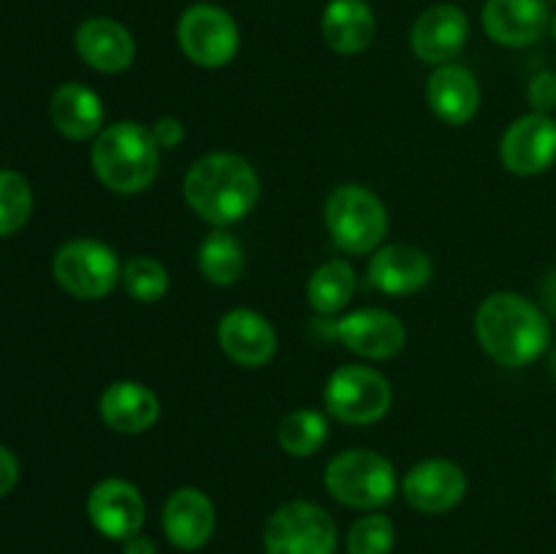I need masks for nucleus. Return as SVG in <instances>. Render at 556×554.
Here are the masks:
<instances>
[{"instance_id": "25", "label": "nucleus", "mask_w": 556, "mask_h": 554, "mask_svg": "<svg viewBox=\"0 0 556 554\" xmlns=\"http://www.w3.org/2000/svg\"><path fill=\"white\" fill-rule=\"evenodd\" d=\"M199 269L212 286H233L244 272V248L226 228H212L199 248Z\"/></svg>"}, {"instance_id": "21", "label": "nucleus", "mask_w": 556, "mask_h": 554, "mask_svg": "<svg viewBox=\"0 0 556 554\" xmlns=\"http://www.w3.org/2000/svg\"><path fill=\"white\" fill-rule=\"evenodd\" d=\"M103 424L119 435L147 432L161 416V400L139 380H114L98 400Z\"/></svg>"}, {"instance_id": "35", "label": "nucleus", "mask_w": 556, "mask_h": 554, "mask_svg": "<svg viewBox=\"0 0 556 554\" xmlns=\"http://www.w3.org/2000/svg\"><path fill=\"white\" fill-rule=\"evenodd\" d=\"M552 373H554V378H556V345H554V351H552Z\"/></svg>"}, {"instance_id": "23", "label": "nucleus", "mask_w": 556, "mask_h": 554, "mask_svg": "<svg viewBox=\"0 0 556 554\" xmlns=\"http://www.w3.org/2000/svg\"><path fill=\"white\" fill-rule=\"evenodd\" d=\"M378 22L367 0H329L320 14V36L337 54H358L372 43Z\"/></svg>"}, {"instance_id": "28", "label": "nucleus", "mask_w": 556, "mask_h": 554, "mask_svg": "<svg viewBox=\"0 0 556 554\" xmlns=\"http://www.w3.org/2000/svg\"><path fill=\"white\" fill-rule=\"evenodd\" d=\"M123 286L136 302L155 304L168 293L172 277L166 266L152 255H134L123 266Z\"/></svg>"}, {"instance_id": "22", "label": "nucleus", "mask_w": 556, "mask_h": 554, "mask_svg": "<svg viewBox=\"0 0 556 554\" xmlns=\"http://www.w3.org/2000/svg\"><path fill=\"white\" fill-rule=\"evenodd\" d=\"M49 117L65 139L87 141L103 130V101L87 85L65 81L52 92Z\"/></svg>"}, {"instance_id": "33", "label": "nucleus", "mask_w": 556, "mask_h": 554, "mask_svg": "<svg viewBox=\"0 0 556 554\" xmlns=\"http://www.w3.org/2000/svg\"><path fill=\"white\" fill-rule=\"evenodd\" d=\"M123 554H157V546L147 536H134L123 541Z\"/></svg>"}, {"instance_id": "11", "label": "nucleus", "mask_w": 556, "mask_h": 554, "mask_svg": "<svg viewBox=\"0 0 556 554\" xmlns=\"http://www.w3.org/2000/svg\"><path fill=\"white\" fill-rule=\"evenodd\" d=\"M90 525L112 541H128L144 527L147 505L139 489L125 478H103L87 494Z\"/></svg>"}, {"instance_id": "10", "label": "nucleus", "mask_w": 556, "mask_h": 554, "mask_svg": "<svg viewBox=\"0 0 556 554\" xmlns=\"http://www.w3.org/2000/svg\"><path fill=\"white\" fill-rule=\"evenodd\" d=\"M500 161L516 177H538L556 163V119L530 112L514 119L500 141Z\"/></svg>"}, {"instance_id": "7", "label": "nucleus", "mask_w": 556, "mask_h": 554, "mask_svg": "<svg viewBox=\"0 0 556 554\" xmlns=\"http://www.w3.org/2000/svg\"><path fill=\"white\" fill-rule=\"evenodd\" d=\"M52 275L74 299H103L123 280V266L106 242L79 237L60 244L52 259Z\"/></svg>"}, {"instance_id": "31", "label": "nucleus", "mask_w": 556, "mask_h": 554, "mask_svg": "<svg viewBox=\"0 0 556 554\" xmlns=\"http://www.w3.org/2000/svg\"><path fill=\"white\" fill-rule=\"evenodd\" d=\"M150 130H152V139H155V144L161 147V150H177V147L185 141L182 119L172 117V114L157 117L155 123L150 125Z\"/></svg>"}, {"instance_id": "17", "label": "nucleus", "mask_w": 556, "mask_h": 554, "mask_svg": "<svg viewBox=\"0 0 556 554\" xmlns=\"http://www.w3.org/2000/svg\"><path fill=\"white\" fill-rule=\"evenodd\" d=\"M161 521L172 546H177L179 552H195V549L206 546L210 538L215 536V503L201 489L182 487L168 494Z\"/></svg>"}, {"instance_id": "27", "label": "nucleus", "mask_w": 556, "mask_h": 554, "mask_svg": "<svg viewBox=\"0 0 556 554\" xmlns=\"http://www.w3.org/2000/svg\"><path fill=\"white\" fill-rule=\"evenodd\" d=\"M33 215V188L14 168H0V237L22 231Z\"/></svg>"}, {"instance_id": "19", "label": "nucleus", "mask_w": 556, "mask_h": 554, "mask_svg": "<svg viewBox=\"0 0 556 554\" xmlns=\"http://www.w3.org/2000/svg\"><path fill=\"white\" fill-rule=\"evenodd\" d=\"M432 259L413 244H380L367 266V282L389 297L418 293L432 280Z\"/></svg>"}, {"instance_id": "4", "label": "nucleus", "mask_w": 556, "mask_h": 554, "mask_svg": "<svg viewBox=\"0 0 556 554\" xmlns=\"http://www.w3.org/2000/svg\"><path fill=\"white\" fill-rule=\"evenodd\" d=\"M324 221L342 253H375L389 234L386 204L369 188L356 182L337 185L324 204Z\"/></svg>"}, {"instance_id": "20", "label": "nucleus", "mask_w": 556, "mask_h": 554, "mask_svg": "<svg viewBox=\"0 0 556 554\" xmlns=\"http://www.w3.org/2000/svg\"><path fill=\"white\" fill-rule=\"evenodd\" d=\"M427 103L445 125H467L481 106V87L465 65H434L427 79Z\"/></svg>"}, {"instance_id": "24", "label": "nucleus", "mask_w": 556, "mask_h": 554, "mask_svg": "<svg viewBox=\"0 0 556 554\" xmlns=\"http://www.w3.org/2000/svg\"><path fill=\"white\" fill-rule=\"evenodd\" d=\"M356 291V272L345 259L324 261L307 280V302L318 315H334L348 307Z\"/></svg>"}, {"instance_id": "8", "label": "nucleus", "mask_w": 556, "mask_h": 554, "mask_svg": "<svg viewBox=\"0 0 556 554\" xmlns=\"http://www.w3.org/2000/svg\"><path fill=\"white\" fill-rule=\"evenodd\" d=\"M177 43L199 68H223L239 54V25L223 5L193 3L177 22Z\"/></svg>"}, {"instance_id": "5", "label": "nucleus", "mask_w": 556, "mask_h": 554, "mask_svg": "<svg viewBox=\"0 0 556 554\" xmlns=\"http://www.w3.org/2000/svg\"><path fill=\"white\" fill-rule=\"evenodd\" d=\"M324 483L331 498L348 508H383L396 494V470L378 451L348 449L331 456Z\"/></svg>"}, {"instance_id": "29", "label": "nucleus", "mask_w": 556, "mask_h": 554, "mask_svg": "<svg viewBox=\"0 0 556 554\" xmlns=\"http://www.w3.org/2000/svg\"><path fill=\"white\" fill-rule=\"evenodd\" d=\"M396 543L394 521L386 514H367L348 530V554H391Z\"/></svg>"}, {"instance_id": "34", "label": "nucleus", "mask_w": 556, "mask_h": 554, "mask_svg": "<svg viewBox=\"0 0 556 554\" xmlns=\"http://www.w3.org/2000/svg\"><path fill=\"white\" fill-rule=\"evenodd\" d=\"M541 297H543V304H546L548 313H552L556 318V269L548 272L546 280H543Z\"/></svg>"}, {"instance_id": "14", "label": "nucleus", "mask_w": 556, "mask_h": 554, "mask_svg": "<svg viewBox=\"0 0 556 554\" xmlns=\"http://www.w3.org/2000/svg\"><path fill=\"white\" fill-rule=\"evenodd\" d=\"M470 20L454 3L429 5L410 27V49L421 63L445 65L465 49Z\"/></svg>"}, {"instance_id": "9", "label": "nucleus", "mask_w": 556, "mask_h": 554, "mask_svg": "<svg viewBox=\"0 0 556 554\" xmlns=\"http://www.w3.org/2000/svg\"><path fill=\"white\" fill-rule=\"evenodd\" d=\"M266 554H337V525L309 500H291L266 519Z\"/></svg>"}, {"instance_id": "3", "label": "nucleus", "mask_w": 556, "mask_h": 554, "mask_svg": "<svg viewBox=\"0 0 556 554\" xmlns=\"http://www.w3.org/2000/svg\"><path fill=\"white\" fill-rule=\"evenodd\" d=\"M90 163L103 188L119 196H136L150 188L161 168V147L152 130L136 119H119L96 136Z\"/></svg>"}, {"instance_id": "36", "label": "nucleus", "mask_w": 556, "mask_h": 554, "mask_svg": "<svg viewBox=\"0 0 556 554\" xmlns=\"http://www.w3.org/2000/svg\"><path fill=\"white\" fill-rule=\"evenodd\" d=\"M548 33H552V38H554V43H556V14L552 16V30H548Z\"/></svg>"}, {"instance_id": "6", "label": "nucleus", "mask_w": 556, "mask_h": 554, "mask_svg": "<svg viewBox=\"0 0 556 554\" xmlns=\"http://www.w3.org/2000/svg\"><path fill=\"white\" fill-rule=\"evenodd\" d=\"M394 391L389 378L367 364H345L334 369L324 386V405L337 421L364 427L375 424L391 411Z\"/></svg>"}, {"instance_id": "16", "label": "nucleus", "mask_w": 556, "mask_h": 554, "mask_svg": "<svg viewBox=\"0 0 556 554\" xmlns=\"http://www.w3.org/2000/svg\"><path fill=\"white\" fill-rule=\"evenodd\" d=\"M223 353L239 367H266L277 353V331L258 310H228L217 324Z\"/></svg>"}, {"instance_id": "15", "label": "nucleus", "mask_w": 556, "mask_h": 554, "mask_svg": "<svg viewBox=\"0 0 556 554\" xmlns=\"http://www.w3.org/2000/svg\"><path fill=\"white\" fill-rule=\"evenodd\" d=\"M467 476L451 459H424L402 478L407 505L421 514H445L465 500Z\"/></svg>"}, {"instance_id": "2", "label": "nucleus", "mask_w": 556, "mask_h": 554, "mask_svg": "<svg viewBox=\"0 0 556 554\" xmlns=\"http://www.w3.org/2000/svg\"><path fill=\"white\" fill-rule=\"evenodd\" d=\"M476 337L483 351L503 367H527L546 353L552 326L532 299L497 291L478 304Z\"/></svg>"}, {"instance_id": "12", "label": "nucleus", "mask_w": 556, "mask_h": 554, "mask_svg": "<svg viewBox=\"0 0 556 554\" xmlns=\"http://www.w3.org/2000/svg\"><path fill=\"white\" fill-rule=\"evenodd\" d=\"M334 335L342 345L362 358L383 362L405 348L407 329L400 315L380 307H362L348 313L334 324Z\"/></svg>"}, {"instance_id": "18", "label": "nucleus", "mask_w": 556, "mask_h": 554, "mask_svg": "<svg viewBox=\"0 0 556 554\" xmlns=\"http://www.w3.org/2000/svg\"><path fill=\"white\" fill-rule=\"evenodd\" d=\"M76 54L98 74H123L134 65V33L112 16H90L76 27Z\"/></svg>"}, {"instance_id": "38", "label": "nucleus", "mask_w": 556, "mask_h": 554, "mask_svg": "<svg viewBox=\"0 0 556 554\" xmlns=\"http://www.w3.org/2000/svg\"><path fill=\"white\" fill-rule=\"evenodd\" d=\"M554 3H556V0H554Z\"/></svg>"}, {"instance_id": "30", "label": "nucleus", "mask_w": 556, "mask_h": 554, "mask_svg": "<svg viewBox=\"0 0 556 554\" xmlns=\"http://www.w3.org/2000/svg\"><path fill=\"white\" fill-rule=\"evenodd\" d=\"M532 112L552 114L556 109V71H538L527 87Z\"/></svg>"}, {"instance_id": "26", "label": "nucleus", "mask_w": 556, "mask_h": 554, "mask_svg": "<svg viewBox=\"0 0 556 554\" xmlns=\"http://www.w3.org/2000/svg\"><path fill=\"white\" fill-rule=\"evenodd\" d=\"M329 440V418L313 407H299L282 416L277 427V443L291 456H313Z\"/></svg>"}, {"instance_id": "13", "label": "nucleus", "mask_w": 556, "mask_h": 554, "mask_svg": "<svg viewBox=\"0 0 556 554\" xmlns=\"http://www.w3.org/2000/svg\"><path fill=\"white\" fill-rule=\"evenodd\" d=\"M548 0H486L481 22L494 43L508 49H525L541 41L552 30Z\"/></svg>"}, {"instance_id": "1", "label": "nucleus", "mask_w": 556, "mask_h": 554, "mask_svg": "<svg viewBox=\"0 0 556 554\" xmlns=\"http://www.w3.org/2000/svg\"><path fill=\"white\" fill-rule=\"evenodd\" d=\"M182 196L190 210L215 228L244 221L258 204L261 177L237 152H210L188 168Z\"/></svg>"}, {"instance_id": "37", "label": "nucleus", "mask_w": 556, "mask_h": 554, "mask_svg": "<svg viewBox=\"0 0 556 554\" xmlns=\"http://www.w3.org/2000/svg\"><path fill=\"white\" fill-rule=\"evenodd\" d=\"M554 489H556V465H554Z\"/></svg>"}, {"instance_id": "32", "label": "nucleus", "mask_w": 556, "mask_h": 554, "mask_svg": "<svg viewBox=\"0 0 556 554\" xmlns=\"http://www.w3.org/2000/svg\"><path fill=\"white\" fill-rule=\"evenodd\" d=\"M20 481V462H16L14 451L0 445V498L11 492Z\"/></svg>"}]
</instances>
